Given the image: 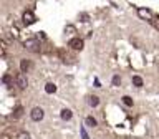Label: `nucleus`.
I'll return each instance as SVG.
<instances>
[{
  "label": "nucleus",
  "mask_w": 159,
  "mask_h": 139,
  "mask_svg": "<svg viewBox=\"0 0 159 139\" xmlns=\"http://www.w3.org/2000/svg\"><path fill=\"white\" fill-rule=\"evenodd\" d=\"M23 48L28 50V52H40V42L37 38H27L23 40Z\"/></svg>",
  "instance_id": "1"
},
{
  "label": "nucleus",
  "mask_w": 159,
  "mask_h": 139,
  "mask_svg": "<svg viewBox=\"0 0 159 139\" xmlns=\"http://www.w3.org/2000/svg\"><path fill=\"white\" fill-rule=\"evenodd\" d=\"M30 118H32V121H35V123H40L42 119L45 118V111L40 106H35L32 111H30Z\"/></svg>",
  "instance_id": "2"
},
{
  "label": "nucleus",
  "mask_w": 159,
  "mask_h": 139,
  "mask_svg": "<svg viewBox=\"0 0 159 139\" xmlns=\"http://www.w3.org/2000/svg\"><path fill=\"white\" fill-rule=\"evenodd\" d=\"M15 83H17V86L20 89H27V86H28V79L23 73H18L17 76H15Z\"/></svg>",
  "instance_id": "3"
},
{
  "label": "nucleus",
  "mask_w": 159,
  "mask_h": 139,
  "mask_svg": "<svg viewBox=\"0 0 159 139\" xmlns=\"http://www.w3.org/2000/svg\"><path fill=\"white\" fill-rule=\"evenodd\" d=\"M22 20H23L25 25H32V23L37 22V17H35V13L32 12V10H27V12H23Z\"/></svg>",
  "instance_id": "4"
},
{
  "label": "nucleus",
  "mask_w": 159,
  "mask_h": 139,
  "mask_svg": "<svg viewBox=\"0 0 159 139\" xmlns=\"http://www.w3.org/2000/svg\"><path fill=\"white\" fill-rule=\"evenodd\" d=\"M83 45H84V42L80 37H75L68 42V47H71L73 50H83Z\"/></svg>",
  "instance_id": "5"
},
{
  "label": "nucleus",
  "mask_w": 159,
  "mask_h": 139,
  "mask_svg": "<svg viewBox=\"0 0 159 139\" xmlns=\"http://www.w3.org/2000/svg\"><path fill=\"white\" fill-rule=\"evenodd\" d=\"M138 15L144 20H149V22L152 20V13H151V10H148V8H138Z\"/></svg>",
  "instance_id": "6"
},
{
  "label": "nucleus",
  "mask_w": 159,
  "mask_h": 139,
  "mask_svg": "<svg viewBox=\"0 0 159 139\" xmlns=\"http://www.w3.org/2000/svg\"><path fill=\"white\" fill-rule=\"evenodd\" d=\"M60 116H61V119H63V121H70V119L73 118V113H71V109L65 108V109H61V113H60Z\"/></svg>",
  "instance_id": "7"
},
{
  "label": "nucleus",
  "mask_w": 159,
  "mask_h": 139,
  "mask_svg": "<svg viewBox=\"0 0 159 139\" xmlns=\"http://www.w3.org/2000/svg\"><path fill=\"white\" fill-rule=\"evenodd\" d=\"M30 68H32L30 60H22V61H20V70H22V73H27Z\"/></svg>",
  "instance_id": "8"
},
{
  "label": "nucleus",
  "mask_w": 159,
  "mask_h": 139,
  "mask_svg": "<svg viewBox=\"0 0 159 139\" xmlns=\"http://www.w3.org/2000/svg\"><path fill=\"white\" fill-rule=\"evenodd\" d=\"M84 124H86L88 128H96L98 126V121L93 116H86V118H84Z\"/></svg>",
  "instance_id": "9"
},
{
  "label": "nucleus",
  "mask_w": 159,
  "mask_h": 139,
  "mask_svg": "<svg viewBox=\"0 0 159 139\" xmlns=\"http://www.w3.org/2000/svg\"><path fill=\"white\" fill-rule=\"evenodd\" d=\"M45 93H48V94L57 93V84H53V83H47V84H45Z\"/></svg>",
  "instance_id": "10"
},
{
  "label": "nucleus",
  "mask_w": 159,
  "mask_h": 139,
  "mask_svg": "<svg viewBox=\"0 0 159 139\" xmlns=\"http://www.w3.org/2000/svg\"><path fill=\"white\" fill-rule=\"evenodd\" d=\"M88 104H89L91 108H96L98 104H99V98L94 96V94H93V96H89V98H88Z\"/></svg>",
  "instance_id": "11"
},
{
  "label": "nucleus",
  "mask_w": 159,
  "mask_h": 139,
  "mask_svg": "<svg viewBox=\"0 0 159 139\" xmlns=\"http://www.w3.org/2000/svg\"><path fill=\"white\" fill-rule=\"evenodd\" d=\"M133 84H134L136 88H141V86H143V78L138 76V74H134V76H133Z\"/></svg>",
  "instance_id": "12"
},
{
  "label": "nucleus",
  "mask_w": 159,
  "mask_h": 139,
  "mask_svg": "<svg viewBox=\"0 0 159 139\" xmlns=\"http://www.w3.org/2000/svg\"><path fill=\"white\" fill-rule=\"evenodd\" d=\"M121 101H123L124 106H133V98L131 96H123Z\"/></svg>",
  "instance_id": "13"
},
{
  "label": "nucleus",
  "mask_w": 159,
  "mask_h": 139,
  "mask_svg": "<svg viewBox=\"0 0 159 139\" xmlns=\"http://www.w3.org/2000/svg\"><path fill=\"white\" fill-rule=\"evenodd\" d=\"M111 81H113V84H114V86H119V84H121V76H119V74H114Z\"/></svg>",
  "instance_id": "14"
},
{
  "label": "nucleus",
  "mask_w": 159,
  "mask_h": 139,
  "mask_svg": "<svg viewBox=\"0 0 159 139\" xmlns=\"http://www.w3.org/2000/svg\"><path fill=\"white\" fill-rule=\"evenodd\" d=\"M75 32H76V28H75L73 25H66V27H65V33L71 35V33H75Z\"/></svg>",
  "instance_id": "15"
},
{
  "label": "nucleus",
  "mask_w": 159,
  "mask_h": 139,
  "mask_svg": "<svg viewBox=\"0 0 159 139\" xmlns=\"http://www.w3.org/2000/svg\"><path fill=\"white\" fill-rule=\"evenodd\" d=\"M2 81H3L5 84H10V81H12V76H10V74H5V76L2 78Z\"/></svg>",
  "instance_id": "16"
},
{
  "label": "nucleus",
  "mask_w": 159,
  "mask_h": 139,
  "mask_svg": "<svg viewBox=\"0 0 159 139\" xmlns=\"http://www.w3.org/2000/svg\"><path fill=\"white\" fill-rule=\"evenodd\" d=\"M80 131H81V137H83V139H89V137H88V134H86V129H84V128H81Z\"/></svg>",
  "instance_id": "17"
},
{
  "label": "nucleus",
  "mask_w": 159,
  "mask_h": 139,
  "mask_svg": "<svg viewBox=\"0 0 159 139\" xmlns=\"http://www.w3.org/2000/svg\"><path fill=\"white\" fill-rule=\"evenodd\" d=\"M20 139H30V134L28 132H20Z\"/></svg>",
  "instance_id": "18"
},
{
  "label": "nucleus",
  "mask_w": 159,
  "mask_h": 139,
  "mask_svg": "<svg viewBox=\"0 0 159 139\" xmlns=\"http://www.w3.org/2000/svg\"><path fill=\"white\" fill-rule=\"evenodd\" d=\"M80 18H81V22H88V15L86 13H81V15H80Z\"/></svg>",
  "instance_id": "19"
},
{
  "label": "nucleus",
  "mask_w": 159,
  "mask_h": 139,
  "mask_svg": "<svg viewBox=\"0 0 159 139\" xmlns=\"http://www.w3.org/2000/svg\"><path fill=\"white\" fill-rule=\"evenodd\" d=\"M20 114H22V108H20V106H18V108H17V113H15V118H18V116H20Z\"/></svg>",
  "instance_id": "20"
}]
</instances>
